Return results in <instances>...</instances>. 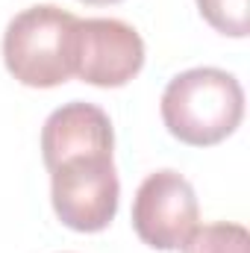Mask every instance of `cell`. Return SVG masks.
Instances as JSON below:
<instances>
[{"instance_id":"1","label":"cell","mask_w":250,"mask_h":253,"mask_svg":"<svg viewBox=\"0 0 250 253\" xmlns=\"http://www.w3.org/2000/svg\"><path fill=\"white\" fill-rule=\"evenodd\" d=\"M159 112L168 132L183 144L212 147L239 129L245 88L221 68H191L165 85Z\"/></svg>"},{"instance_id":"2","label":"cell","mask_w":250,"mask_h":253,"mask_svg":"<svg viewBox=\"0 0 250 253\" xmlns=\"http://www.w3.org/2000/svg\"><path fill=\"white\" fill-rule=\"evenodd\" d=\"M77 15L42 3L18 12L3 33L6 71L30 88H56L74 77Z\"/></svg>"},{"instance_id":"3","label":"cell","mask_w":250,"mask_h":253,"mask_svg":"<svg viewBox=\"0 0 250 253\" xmlns=\"http://www.w3.org/2000/svg\"><path fill=\"white\" fill-rule=\"evenodd\" d=\"M121 183L112 156H74L50 171L53 212L68 230L100 233L118 212Z\"/></svg>"},{"instance_id":"4","label":"cell","mask_w":250,"mask_h":253,"mask_svg":"<svg viewBox=\"0 0 250 253\" xmlns=\"http://www.w3.org/2000/svg\"><path fill=\"white\" fill-rule=\"evenodd\" d=\"M197 194L183 174L165 168L150 174L132 200V230L153 251H180L197 230Z\"/></svg>"},{"instance_id":"5","label":"cell","mask_w":250,"mask_h":253,"mask_svg":"<svg viewBox=\"0 0 250 253\" xmlns=\"http://www.w3.org/2000/svg\"><path fill=\"white\" fill-rule=\"evenodd\" d=\"M144 68V42L118 18L77 21L74 77L97 88H121Z\"/></svg>"},{"instance_id":"6","label":"cell","mask_w":250,"mask_h":253,"mask_svg":"<svg viewBox=\"0 0 250 253\" xmlns=\"http://www.w3.org/2000/svg\"><path fill=\"white\" fill-rule=\"evenodd\" d=\"M112 147L115 132L109 115L85 100L59 106L42 126V156L47 171L74 156H112Z\"/></svg>"},{"instance_id":"7","label":"cell","mask_w":250,"mask_h":253,"mask_svg":"<svg viewBox=\"0 0 250 253\" xmlns=\"http://www.w3.org/2000/svg\"><path fill=\"white\" fill-rule=\"evenodd\" d=\"M250 236L242 224L218 221L194 230L183 245V253H248Z\"/></svg>"},{"instance_id":"8","label":"cell","mask_w":250,"mask_h":253,"mask_svg":"<svg viewBox=\"0 0 250 253\" xmlns=\"http://www.w3.org/2000/svg\"><path fill=\"white\" fill-rule=\"evenodd\" d=\"M203 21L230 39H245L250 33L248 0H197Z\"/></svg>"},{"instance_id":"9","label":"cell","mask_w":250,"mask_h":253,"mask_svg":"<svg viewBox=\"0 0 250 253\" xmlns=\"http://www.w3.org/2000/svg\"><path fill=\"white\" fill-rule=\"evenodd\" d=\"M80 3H88V6H109V3H121V0H80Z\"/></svg>"}]
</instances>
